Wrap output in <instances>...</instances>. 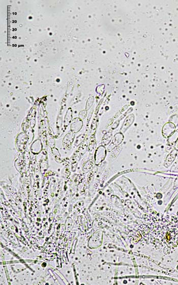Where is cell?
Segmentation results:
<instances>
[{"label":"cell","mask_w":178,"mask_h":285,"mask_svg":"<svg viewBox=\"0 0 178 285\" xmlns=\"http://www.w3.org/2000/svg\"><path fill=\"white\" fill-rule=\"evenodd\" d=\"M106 149L103 146H100L97 149L95 155L96 163H99L104 160L106 157Z\"/></svg>","instance_id":"1"},{"label":"cell","mask_w":178,"mask_h":285,"mask_svg":"<svg viewBox=\"0 0 178 285\" xmlns=\"http://www.w3.org/2000/svg\"><path fill=\"white\" fill-rule=\"evenodd\" d=\"M83 126V123L79 120H74L71 124V131L74 133H77L81 130Z\"/></svg>","instance_id":"2"},{"label":"cell","mask_w":178,"mask_h":285,"mask_svg":"<svg viewBox=\"0 0 178 285\" xmlns=\"http://www.w3.org/2000/svg\"><path fill=\"white\" fill-rule=\"evenodd\" d=\"M74 138V135L72 133L67 134L64 138V140H63L64 146H66V147H70L72 143Z\"/></svg>","instance_id":"3"}]
</instances>
